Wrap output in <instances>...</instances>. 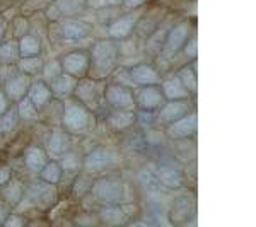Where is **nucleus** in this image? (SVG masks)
Listing matches in <instances>:
<instances>
[{
    "mask_svg": "<svg viewBox=\"0 0 256 227\" xmlns=\"http://www.w3.org/2000/svg\"><path fill=\"white\" fill-rule=\"evenodd\" d=\"M120 65L118 41L101 38L89 48V74L88 77L96 80H108Z\"/></svg>",
    "mask_w": 256,
    "mask_h": 227,
    "instance_id": "1",
    "label": "nucleus"
},
{
    "mask_svg": "<svg viewBox=\"0 0 256 227\" xmlns=\"http://www.w3.org/2000/svg\"><path fill=\"white\" fill-rule=\"evenodd\" d=\"M90 195L99 205H114L128 204V183L123 180L120 172H104L92 178L90 184Z\"/></svg>",
    "mask_w": 256,
    "mask_h": 227,
    "instance_id": "2",
    "label": "nucleus"
},
{
    "mask_svg": "<svg viewBox=\"0 0 256 227\" xmlns=\"http://www.w3.org/2000/svg\"><path fill=\"white\" fill-rule=\"evenodd\" d=\"M96 125V113L86 108L82 102L74 98L64 99L60 126L72 137H84L90 134Z\"/></svg>",
    "mask_w": 256,
    "mask_h": 227,
    "instance_id": "3",
    "label": "nucleus"
},
{
    "mask_svg": "<svg viewBox=\"0 0 256 227\" xmlns=\"http://www.w3.org/2000/svg\"><path fill=\"white\" fill-rule=\"evenodd\" d=\"M193 31H196V28L190 19H180L176 22H172L168 28L162 48H160V53L158 58L154 60V64L159 65V64H171V62H174L181 55V50H183L184 43L192 36Z\"/></svg>",
    "mask_w": 256,
    "mask_h": 227,
    "instance_id": "4",
    "label": "nucleus"
},
{
    "mask_svg": "<svg viewBox=\"0 0 256 227\" xmlns=\"http://www.w3.org/2000/svg\"><path fill=\"white\" fill-rule=\"evenodd\" d=\"M120 159H122V156L118 154L116 148L98 146L86 156H82V171L94 178V176L110 172L120 162Z\"/></svg>",
    "mask_w": 256,
    "mask_h": 227,
    "instance_id": "5",
    "label": "nucleus"
},
{
    "mask_svg": "<svg viewBox=\"0 0 256 227\" xmlns=\"http://www.w3.org/2000/svg\"><path fill=\"white\" fill-rule=\"evenodd\" d=\"M104 84H106V80H96V79H90V77H82V79L77 80L72 98L82 102V104H84L86 108H89L92 113H96L98 108L101 106V102L104 101V99H102Z\"/></svg>",
    "mask_w": 256,
    "mask_h": 227,
    "instance_id": "6",
    "label": "nucleus"
},
{
    "mask_svg": "<svg viewBox=\"0 0 256 227\" xmlns=\"http://www.w3.org/2000/svg\"><path fill=\"white\" fill-rule=\"evenodd\" d=\"M144 7L134 10H123L122 14H118L111 22H108L106 28V38L114 40V41H123L130 38L137 26V20L142 16Z\"/></svg>",
    "mask_w": 256,
    "mask_h": 227,
    "instance_id": "7",
    "label": "nucleus"
},
{
    "mask_svg": "<svg viewBox=\"0 0 256 227\" xmlns=\"http://www.w3.org/2000/svg\"><path fill=\"white\" fill-rule=\"evenodd\" d=\"M24 198L30 205H34L41 210H46L58 202V193L55 184L44 183L43 180L31 181L28 186H24Z\"/></svg>",
    "mask_w": 256,
    "mask_h": 227,
    "instance_id": "8",
    "label": "nucleus"
},
{
    "mask_svg": "<svg viewBox=\"0 0 256 227\" xmlns=\"http://www.w3.org/2000/svg\"><path fill=\"white\" fill-rule=\"evenodd\" d=\"M102 99L110 110H135L134 89L120 82H106Z\"/></svg>",
    "mask_w": 256,
    "mask_h": 227,
    "instance_id": "9",
    "label": "nucleus"
},
{
    "mask_svg": "<svg viewBox=\"0 0 256 227\" xmlns=\"http://www.w3.org/2000/svg\"><path fill=\"white\" fill-rule=\"evenodd\" d=\"M62 72L76 79L88 77L89 74V50H72L60 56Z\"/></svg>",
    "mask_w": 256,
    "mask_h": 227,
    "instance_id": "10",
    "label": "nucleus"
},
{
    "mask_svg": "<svg viewBox=\"0 0 256 227\" xmlns=\"http://www.w3.org/2000/svg\"><path fill=\"white\" fill-rule=\"evenodd\" d=\"M192 111H195V101H193V98L174 99V101L164 102L158 110V113H156V118H158V123H160L162 126H168L172 122H176V120L186 116Z\"/></svg>",
    "mask_w": 256,
    "mask_h": 227,
    "instance_id": "11",
    "label": "nucleus"
},
{
    "mask_svg": "<svg viewBox=\"0 0 256 227\" xmlns=\"http://www.w3.org/2000/svg\"><path fill=\"white\" fill-rule=\"evenodd\" d=\"M52 26L56 28V34L64 41H80L92 34V24L88 20L76 19H62L58 22H53Z\"/></svg>",
    "mask_w": 256,
    "mask_h": 227,
    "instance_id": "12",
    "label": "nucleus"
},
{
    "mask_svg": "<svg viewBox=\"0 0 256 227\" xmlns=\"http://www.w3.org/2000/svg\"><path fill=\"white\" fill-rule=\"evenodd\" d=\"M134 99H135V110L152 111V113H158V110L164 104V102H166L159 84L135 88L134 89Z\"/></svg>",
    "mask_w": 256,
    "mask_h": 227,
    "instance_id": "13",
    "label": "nucleus"
},
{
    "mask_svg": "<svg viewBox=\"0 0 256 227\" xmlns=\"http://www.w3.org/2000/svg\"><path fill=\"white\" fill-rule=\"evenodd\" d=\"M135 205H132V202L128 204H114V205H99L96 210V216L99 224L104 226H125L130 224V210Z\"/></svg>",
    "mask_w": 256,
    "mask_h": 227,
    "instance_id": "14",
    "label": "nucleus"
},
{
    "mask_svg": "<svg viewBox=\"0 0 256 227\" xmlns=\"http://www.w3.org/2000/svg\"><path fill=\"white\" fill-rule=\"evenodd\" d=\"M166 18H168V9H164V7H148V9H144L142 16L137 20L134 36L137 40L144 41Z\"/></svg>",
    "mask_w": 256,
    "mask_h": 227,
    "instance_id": "15",
    "label": "nucleus"
},
{
    "mask_svg": "<svg viewBox=\"0 0 256 227\" xmlns=\"http://www.w3.org/2000/svg\"><path fill=\"white\" fill-rule=\"evenodd\" d=\"M128 76H130V80L135 88H142V86H154V84H160L162 80V74L159 72L158 67L148 62H140V64L130 65L126 67Z\"/></svg>",
    "mask_w": 256,
    "mask_h": 227,
    "instance_id": "16",
    "label": "nucleus"
},
{
    "mask_svg": "<svg viewBox=\"0 0 256 227\" xmlns=\"http://www.w3.org/2000/svg\"><path fill=\"white\" fill-rule=\"evenodd\" d=\"M31 80H32L31 76H26V74L19 72V68H18L12 76L2 80L0 88L4 89V92H6V96L9 98V101L12 104H16L19 99L28 96V89H30Z\"/></svg>",
    "mask_w": 256,
    "mask_h": 227,
    "instance_id": "17",
    "label": "nucleus"
},
{
    "mask_svg": "<svg viewBox=\"0 0 256 227\" xmlns=\"http://www.w3.org/2000/svg\"><path fill=\"white\" fill-rule=\"evenodd\" d=\"M104 123L113 134H123V132L134 128L137 125V111L135 110H110L104 116Z\"/></svg>",
    "mask_w": 256,
    "mask_h": 227,
    "instance_id": "18",
    "label": "nucleus"
},
{
    "mask_svg": "<svg viewBox=\"0 0 256 227\" xmlns=\"http://www.w3.org/2000/svg\"><path fill=\"white\" fill-rule=\"evenodd\" d=\"M195 200L192 195L176 196L171 205V210H169V222L172 226L186 224L195 217Z\"/></svg>",
    "mask_w": 256,
    "mask_h": 227,
    "instance_id": "19",
    "label": "nucleus"
},
{
    "mask_svg": "<svg viewBox=\"0 0 256 227\" xmlns=\"http://www.w3.org/2000/svg\"><path fill=\"white\" fill-rule=\"evenodd\" d=\"M196 126H198V120H196V111H192L186 116L176 120L171 125L166 126V137L171 140H186L195 137L196 134Z\"/></svg>",
    "mask_w": 256,
    "mask_h": 227,
    "instance_id": "20",
    "label": "nucleus"
},
{
    "mask_svg": "<svg viewBox=\"0 0 256 227\" xmlns=\"http://www.w3.org/2000/svg\"><path fill=\"white\" fill-rule=\"evenodd\" d=\"M156 176H158L159 183L162 188L166 190H181L184 186V176L181 172L180 168H176L174 164L169 162H159L156 166Z\"/></svg>",
    "mask_w": 256,
    "mask_h": 227,
    "instance_id": "21",
    "label": "nucleus"
},
{
    "mask_svg": "<svg viewBox=\"0 0 256 227\" xmlns=\"http://www.w3.org/2000/svg\"><path fill=\"white\" fill-rule=\"evenodd\" d=\"M28 98L31 99V102L34 104V108L40 111V114L43 113L44 110L48 108L50 102L55 99L52 92V88H50L48 82H44L43 79H32L30 84V89H28Z\"/></svg>",
    "mask_w": 256,
    "mask_h": 227,
    "instance_id": "22",
    "label": "nucleus"
},
{
    "mask_svg": "<svg viewBox=\"0 0 256 227\" xmlns=\"http://www.w3.org/2000/svg\"><path fill=\"white\" fill-rule=\"evenodd\" d=\"M168 28H169V24H168V18H166L154 31L150 32V34L147 36L146 40H144V52H146V55L152 62L159 56L160 48H162V43H164V38H166Z\"/></svg>",
    "mask_w": 256,
    "mask_h": 227,
    "instance_id": "23",
    "label": "nucleus"
},
{
    "mask_svg": "<svg viewBox=\"0 0 256 227\" xmlns=\"http://www.w3.org/2000/svg\"><path fill=\"white\" fill-rule=\"evenodd\" d=\"M160 90L164 94V99L166 101H174V99H188V98H193L192 94L188 92V89L183 86V82L180 80V77L176 74L169 77H162L160 80Z\"/></svg>",
    "mask_w": 256,
    "mask_h": 227,
    "instance_id": "24",
    "label": "nucleus"
},
{
    "mask_svg": "<svg viewBox=\"0 0 256 227\" xmlns=\"http://www.w3.org/2000/svg\"><path fill=\"white\" fill-rule=\"evenodd\" d=\"M48 152L46 148L40 147V146H28L22 152V162L26 166L28 171L31 172H38L43 169L44 164L48 162Z\"/></svg>",
    "mask_w": 256,
    "mask_h": 227,
    "instance_id": "25",
    "label": "nucleus"
},
{
    "mask_svg": "<svg viewBox=\"0 0 256 227\" xmlns=\"http://www.w3.org/2000/svg\"><path fill=\"white\" fill-rule=\"evenodd\" d=\"M72 148V135L67 134L64 128H55L50 134L46 140V152L53 156H62Z\"/></svg>",
    "mask_w": 256,
    "mask_h": 227,
    "instance_id": "26",
    "label": "nucleus"
},
{
    "mask_svg": "<svg viewBox=\"0 0 256 227\" xmlns=\"http://www.w3.org/2000/svg\"><path fill=\"white\" fill-rule=\"evenodd\" d=\"M0 195H2L4 202L12 208V207H19L24 200V183L19 178H12L0 188Z\"/></svg>",
    "mask_w": 256,
    "mask_h": 227,
    "instance_id": "27",
    "label": "nucleus"
},
{
    "mask_svg": "<svg viewBox=\"0 0 256 227\" xmlns=\"http://www.w3.org/2000/svg\"><path fill=\"white\" fill-rule=\"evenodd\" d=\"M55 7L62 19H76L89 9L86 0H55Z\"/></svg>",
    "mask_w": 256,
    "mask_h": 227,
    "instance_id": "28",
    "label": "nucleus"
},
{
    "mask_svg": "<svg viewBox=\"0 0 256 227\" xmlns=\"http://www.w3.org/2000/svg\"><path fill=\"white\" fill-rule=\"evenodd\" d=\"M77 80L79 79L62 72L55 80L50 82V88H52V92H53V96H55V99H62V101H64V99H67V98H72Z\"/></svg>",
    "mask_w": 256,
    "mask_h": 227,
    "instance_id": "29",
    "label": "nucleus"
},
{
    "mask_svg": "<svg viewBox=\"0 0 256 227\" xmlns=\"http://www.w3.org/2000/svg\"><path fill=\"white\" fill-rule=\"evenodd\" d=\"M19 43V58L20 56H40L43 53V44L41 38L34 32H26L18 40Z\"/></svg>",
    "mask_w": 256,
    "mask_h": 227,
    "instance_id": "30",
    "label": "nucleus"
},
{
    "mask_svg": "<svg viewBox=\"0 0 256 227\" xmlns=\"http://www.w3.org/2000/svg\"><path fill=\"white\" fill-rule=\"evenodd\" d=\"M176 76L180 77V80L183 82V86L188 89V92L192 94L193 98L196 96L198 90V79H196V60L186 62L183 67L178 68Z\"/></svg>",
    "mask_w": 256,
    "mask_h": 227,
    "instance_id": "31",
    "label": "nucleus"
},
{
    "mask_svg": "<svg viewBox=\"0 0 256 227\" xmlns=\"http://www.w3.org/2000/svg\"><path fill=\"white\" fill-rule=\"evenodd\" d=\"M19 60V43L16 38L0 41V65H16Z\"/></svg>",
    "mask_w": 256,
    "mask_h": 227,
    "instance_id": "32",
    "label": "nucleus"
},
{
    "mask_svg": "<svg viewBox=\"0 0 256 227\" xmlns=\"http://www.w3.org/2000/svg\"><path fill=\"white\" fill-rule=\"evenodd\" d=\"M60 166L62 169H64V174H79V172L82 171V156L79 154V152L72 150L70 148L68 152H65V154L60 156Z\"/></svg>",
    "mask_w": 256,
    "mask_h": 227,
    "instance_id": "33",
    "label": "nucleus"
},
{
    "mask_svg": "<svg viewBox=\"0 0 256 227\" xmlns=\"http://www.w3.org/2000/svg\"><path fill=\"white\" fill-rule=\"evenodd\" d=\"M40 180H43L44 183H50V184H58L62 180H64V169H62L58 160H50L44 164L43 169L38 172Z\"/></svg>",
    "mask_w": 256,
    "mask_h": 227,
    "instance_id": "34",
    "label": "nucleus"
},
{
    "mask_svg": "<svg viewBox=\"0 0 256 227\" xmlns=\"http://www.w3.org/2000/svg\"><path fill=\"white\" fill-rule=\"evenodd\" d=\"M43 64H44V58L43 56H20L18 60V68L19 72L26 74V76H31V77H36L40 76L41 68H43Z\"/></svg>",
    "mask_w": 256,
    "mask_h": 227,
    "instance_id": "35",
    "label": "nucleus"
},
{
    "mask_svg": "<svg viewBox=\"0 0 256 227\" xmlns=\"http://www.w3.org/2000/svg\"><path fill=\"white\" fill-rule=\"evenodd\" d=\"M16 108H18L19 120H22V122H28V123L38 122L40 111L34 108V104H32L31 99L28 98V96H24L22 99H19V101L16 102Z\"/></svg>",
    "mask_w": 256,
    "mask_h": 227,
    "instance_id": "36",
    "label": "nucleus"
},
{
    "mask_svg": "<svg viewBox=\"0 0 256 227\" xmlns=\"http://www.w3.org/2000/svg\"><path fill=\"white\" fill-rule=\"evenodd\" d=\"M18 123H19L18 108H16V104H10V108L0 116V134H2V137L12 134L16 130V126H18Z\"/></svg>",
    "mask_w": 256,
    "mask_h": 227,
    "instance_id": "37",
    "label": "nucleus"
},
{
    "mask_svg": "<svg viewBox=\"0 0 256 227\" xmlns=\"http://www.w3.org/2000/svg\"><path fill=\"white\" fill-rule=\"evenodd\" d=\"M62 74V67H60V60L55 58V60H50V62H44L43 64V68L40 72V77L43 79L44 82H52L55 80Z\"/></svg>",
    "mask_w": 256,
    "mask_h": 227,
    "instance_id": "38",
    "label": "nucleus"
},
{
    "mask_svg": "<svg viewBox=\"0 0 256 227\" xmlns=\"http://www.w3.org/2000/svg\"><path fill=\"white\" fill-rule=\"evenodd\" d=\"M53 0H24L22 2V16H30V14H36L40 10H44L46 7L52 4Z\"/></svg>",
    "mask_w": 256,
    "mask_h": 227,
    "instance_id": "39",
    "label": "nucleus"
},
{
    "mask_svg": "<svg viewBox=\"0 0 256 227\" xmlns=\"http://www.w3.org/2000/svg\"><path fill=\"white\" fill-rule=\"evenodd\" d=\"M198 40H196V31L192 32V36L186 40V43H184L183 50H181V53H183L184 56H186L188 62L192 60H196V55H198Z\"/></svg>",
    "mask_w": 256,
    "mask_h": 227,
    "instance_id": "40",
    "label": "nucleus"
},
{
    "mask_svg": "<svg viewBox=\"0 0 256 227\" xmlns=\"http://www.w3.org/2000/svg\"><path fill=\"white\" fill-rule=\"evenodd\" d=\"M140 183H142L144 186L148 190V192L158 193L160 190V183H159L158 176H156V172L142 171V172H140Z\"/></svg>",
    "mask_w": 256,
    "mask_h": 227,
    "instance_id": "41",
    "label": "nucleus"
},
{
    "mask_svg": "<svg viewBox=\"0 0 256 227\" xmlns=\"http://www.w3.org/2000/svg\"><path fill=\"white\" fill-rule=\"evenodd\" d=\"M30 218L24 217L22 214H18V212H9V216L4 220V226L6 227H24L30 224Z\"/></svg>",
    "mask_w": 256,
    "mask_h": 227,
    "instance_id": "42",
    "label": "nucleus"
},
{
    "mask_svg": "<svg viewBox=\"0 0 256 227\" xmlns=\"http://www.w3.org/2000/svg\"><path fill=\"white\" fill-rule=\"evenodd\" d=\"M26 32H30V22H28L26 16H19L14 19V38L19 40L20 36H24Z\"/></svg>",
    "mask_w": 256,
    "mask_h": 227,
    "instance_id": "43",
    "label": "nucleus"
},
{
    "mask_svg": "<svg viewBox=\"0 0 256 227\" xmlns=\"http://www.w3.org/2000/svg\"><path fill=\"white\" fill-rule=\"evenodd\" d=\"M82 218L80 217H76L74 218V224H77V226H98L99 224V220H98V216H96V212H86V214H80Z\"/></svg>",
    "mask_w": 256,
    "mask_h": 227,
    "instance_id": "44",
    "label": "nucleus"
},
{
    "mask_svg": "<svg viewBox=\"0 0 256 227\" xmlns=\"http://www.w3.org/2000/svg\"><path fill=\"white\" fill-rule=\"evenodd\" d=\"M148 0H123L122 2V9L123 10H134L140 9V7H146Z\"/></svg>",
    "mask_w": 256,
    "mask_h": 227,
    "instance_id": "45",
    "label": "nucleus"
},
{
    "mask_svg": "<svg viewBox=\"0 0 256 227\" xmlns=\"http://www.w3.org/2000/svg\"><path fill=\"white\" fill-rule=\"evenodd\" d=\"M12 176H14L12 174V169L7 166V164H0V188H2Z\"/></svg>",
    "mask_w": 256,
    "mask_h": 227,
    "instance_id": "46",
    "label": "nucleus"
},
{
    "mask_svg": "<svg viewBox=\"0 0 256 227\" xmlns=\"http://www.w3.org/2000/svg\"><path fill=\"white\" fill-rule=\"evenodd\" d=\"M10 104H12V102L9 101V98L6 96V92H4V89L0 88V116H2V114L10 108Z\"/></svg>",
    "mask_w": 256,
    "mask_h": 227,
    "instance_id": "47",
    "label": "nucleus"
},
{
    "mask_svg": "<svg viewBox=\"0 0 256 227\" xmlns=\"http://www.w3.org/2000/svg\"><path fill=\"white\" fill-rule=\"evenodd\" d=\"M10 212V207L7 204H0V226H4V220L7 218V216H9Z\"/></svg>",
    "mask_w": 256,
    "mask_h": 227,
    "instance_id": "48",
    "label": "nucleus"
},
{
    "mask_svg": "<svg viewBox=\"0 0 256 227\" xmlns=\"http://www.w3.org/2000/svg\"><path fill=\"white\" fill-rule=\"evenodd\" d=\"M86 2H88V7H90V9H94V10L106 6V0H86Z\"/></svg>",
    "mask_w": 256,
    "mask_h": 227,
    "instance_id": "49",
    "label": "nucleus"
},
{
    "mask_svg": "<svg viewBox=\"0 0 256 227\" xmlns=\"http://www.w3.org/2000/svg\"><path fill=\"white\" fill-rule=\"evenodd\" d=\"M6 31H7V22H6V18L0 16V41H4V36H6Z\"/></svg>",
    "mask_w": 256,
    "mask_h": 227,
    "instance_id": "50",
    "label": "nucleus"
},
{
    "mask_svg": "<svg viewBox=\"0 0 256 227\" xmlns=\"http://www.w3.org/2000/svg\"><path fill=\"white\" fill-rule=\"evenodd\" d=\"M123 0H106V6L108 7H122Z\"/></svg>",
    "mask_w": 256,
    "mask_h": 227,
    "instance_id": "51",
    "label": "nucleus"
}]
</instances>
